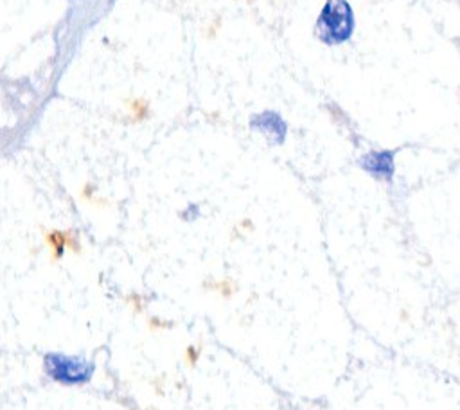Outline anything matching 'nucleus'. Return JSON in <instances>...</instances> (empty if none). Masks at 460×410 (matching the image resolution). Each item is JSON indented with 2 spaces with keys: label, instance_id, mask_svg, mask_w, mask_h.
Wrapping results in <instances>:
<instances>
[{
  "label": "nucleus",
  "instance_id": "f03ea898",
  "mask_svg": "<svg viewBox=\"0 0 460 410\" xmlns=\"http://www.w3.org/2000/svg\"><path fill=\"white\" fill-rule=\"evenodd\" d=\"M43 369L52 380L65 385H82L94 374V363L85 356H70L63 353H49L43 358Z\"/></svg>",
  "mask_w": 460,
  "mask_h": 410
},
{
  "label": "nucleus",
  "instance_id": "f257e3e1",
  "mask_svg": "<svg viewBox=\"0 0 460 410\" xmlns=\"http://www.w3.org/2000/svg\"><path fill=\"white\" fill-rule=\"evenodd\" d=\"M354 29V17L345 0H329L316 22V36L325 43H342Z\"/></svg>",
  "mask_w": 460,
  "mask_h": 410
},
{
  "label": "nucleus",
  "instance_id": "39448f33",
  "mask_svg": "<svg viewBox=\"0 0 460 410\" xmlns=\"http://www.w3.org/2000/svg\"><path fill=\"white\" fill-rule=\"evenodd\" d=\"M49 241H51V243L54 245L56 256H61V252H63V245H65V238H63V236L58 234V232H56V234L49 236Z\"/></svg>",
  "mask_w": 460,
  "mask_h": 410
},
{
  "label": "nucleus",
  "instance_id": "20e7f679",
  "mask_svg": "<svg viewBox=\"0 0 460 410\" xmlns=\"http://www.w3.org/2000/svg\"><path fill=\"white\" fill-rule=\"evenodd\" d=\"M363 169H367L376 179L390 180L394 175V158L392 153L381 151V153H369L362 158Z\"/></svg>",
  "mask_w": 460,
  "mask_h": 410
},
{
  "label": "nucleus",
  "instance_id": "7ed1b4c3",
  "mask_svg": "<svg viewBox=\"0 0 460 410\" xmlns=\"http://www.w3.org/2000/svg\"><path fill=\"white\" fill-rule=\"evenodd\" d=\"M250 126L268 137L270 141L275 142V144H281L284 141L286 124L275 112H263V114H259L250 121Z\"/></svg>",
  "mask_w": 460,
  "mask_h": 410
}]
</instances>
